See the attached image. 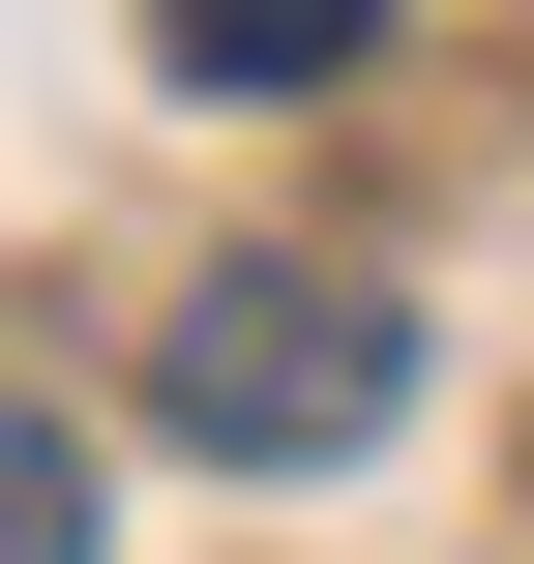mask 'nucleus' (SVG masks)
<instances>
[{
  "mask_svg": "<svg viewBox=\"0 0 534 564\" xmlns=\"http://www.w3.org/2000/svg\"><path fill=\"white\" fill-rule=\"evenodd\" d=\"M149 416L208 476H327V446L416 416V297H357V268H178L149 297Z\"/></svg>",
  "mask_w": 534,
  "mask_h": 564,
  "instance_id": "f257e3e1",
  "label": "nucleus"
},
{
  "mask_svg": "<svg viewBox=\"0 0 534 564\" xmlns=\"http://www.w3.org/2000/svg\"><path fill=\"white\" fill-rule=\"evenodd\" d=\"M149 59H178V89H357L386 0H149Z\"/></svg>",
  "mask_w": 534,
  "mask_h": 564,
  "instance_id": "f03ea898",
  "label": "nucleus"
},
{
  "mask_svg": "<svg viewBox=\"0 0 534 564\" xmlns=\"http://www.w3.org/2000/svg\"><path fill=\"white\" fill-rule=\"evenodd\" d=\"M0 564H89V446L59 416H0Z\"/></svg>",
  "mask_w": 534,
  "mask_h": 564,
  "instance_id": "7ed1b4c3",
  "label": "nucleus"
}]
</instances>
